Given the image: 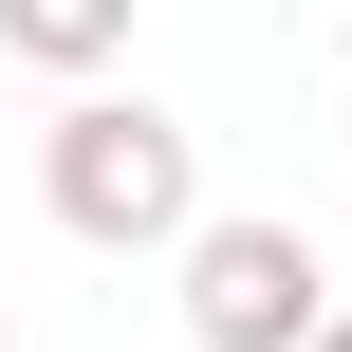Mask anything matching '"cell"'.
I'll return each instance as SVG.
<instances>
[{"mask_svg": "<svg viewBox=\"0 0 352 352\" xmlns=\"http://www.w3.org/2000/svg\"><path fill=\"white\" fill-rule=\"evenodd\" d=\"M37 204H56V241H93V260H167V241H186V204H204V130H186V111H148V93L56 74Z\"/></svg>", "mask_w": 352, "mask_h": 352, "instance_id": "6da1fadb", "label": "cell"}, {"mask_svg": "<svg viewBox=\"0 0 352 352\" xmlns=\"http://www.w3.org/2000/svg\"><path fill=\"white\" fill-rule=\"evenodd\" d=\"M186 334L204 352H297L334 316V260H316V223H278V204H186Z\"/></svg>", "mask_w": 352, "mask_h": 352, "instance_id": "7a4b0ae2", "label": "cell"}, {"mask_svg": "<svg viewBox=\"0 0 352 352\" xmlns=\"http://www.w3.org/2000/svg\"><path fill=\"white\" fill-rule=\"evenodd\" d=\"M0 56L19 74H111L130 56V0H0Z\"/></svg>", "mask_w": 352, "mask_h": 352, "instance_id": "3957f363", "label": "cell"}, {"mask_svg": "<svg viewBox=\"0 0 352 352\" xmlns=\"http://www.w3.org/2000/svg\"><path fill=\"white\" fill-rule=\"evenodd\" d=\"M297 352H352V297H334V316H316V334H297Z\"/></svg>", "mask_w": 352, "mask_h": 352, "instance_id": "277c9868", "label": "cell"}, {"mask_svg": "<svg viewBox=\"0 0 352 352\" xmlns=\"http://www.w3.org/2000/svg\"><path fill=\"white\" fill-rule=\"evenodd\" d=\"M334 148H352V93H334Z\"/></svg>", "mask_w": 352, "mask_h": 352, "instance_id": "5b68a950", "label": "cell"}, {"mask_svg": "<svg viewBox=\"0 0 352 352\" xmlns=\"http://www.w3.org/2000/svg\"><path fill=\"white\" fill-rule=\"evenodd\" d=\"M0 352H19V316H0Z\"/></svg>", "mask_w": 352, "mask_h": 352, "instance_id": "8992f818", "label": "cell"}]
</instances>
